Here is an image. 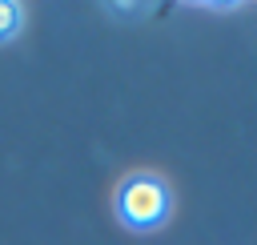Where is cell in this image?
I'll return each instance as SVG.
<instances>
[{
  "label": "cell",
  "instance_id": "cell-1",
  "mask_svg": "<svg viewBox=\"0 0 257 245\" xmlns=\"http://www.w3.org/2000/svg\"><path fill=\"white\" fill-rule=\"evenodd\" d=\"M116 213L128 229H157L169 217V189L153 173H133L116 193Z\"/></svg>",
  "mask_w": 257,
  "mask_h": 245
},
{
  "label": "cell",
  "instance_id": "cell-2",
  "mask_svg": "<svg viewBox=\"0 0 257 245\" xmlns=\"http://www.w3.org/2000/svg\"><path fill=\"white\" fill-rule=\"evenodd\" d=\"M20 20H24V8L12 0H0V44H8L20 32Z\"/></svg>",
  "mask_w": 257,
  "mask_h": 245
}]
</instances>
